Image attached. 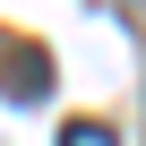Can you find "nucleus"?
<instances>
[{"instance_id":"1","label":"nucleus","mask_w":146,"mask_h":146,"mask_svg":"<svg viewBox=\"0 0 146 146\" xmlns=\"http://www.w3.org/2000/svg\"><path fill=\"white\" fill-rule=\"evenodd\" d=\"M60 146H120V137H112L103 120H69V129H60Z\"/></svg>"}]
</instances>
